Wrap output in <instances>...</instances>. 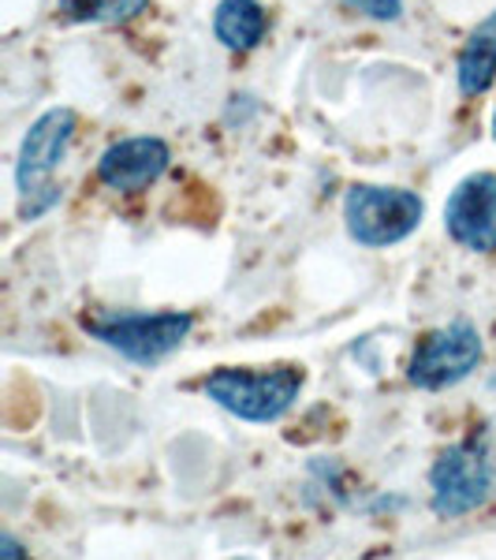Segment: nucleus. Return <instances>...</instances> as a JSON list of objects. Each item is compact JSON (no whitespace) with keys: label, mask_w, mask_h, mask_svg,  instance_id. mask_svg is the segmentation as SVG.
<instances>
[{"label":"nucleus","mask_w":496,"mask_h":560,"mask_svg":"<svg viewBox=\"0 0 496 560\" xmlns=\"http://www.w3.org/2000/svg\"><path fill=\"white\" fill-rule=\"evenodd\" d=\"M75 139V113L71 108H49L31 124L23 135L20 161H15V187H20V217L38 221L60 202V187L52 184L60 161L68 158V147Z\"/></svg>","instance_id":"f257e3e1"},{"label":"nucleus","mask_w":496,"mask_h":560,"mask_svg":"<svg viewBox=\"0 0 496 560\" xmlns=\"http://www.w3.org/2000/svg\"><path fill=\"white\" fill-rule=\"evenodd\" d=\"M303 388L299 366L276 370H216L205 377V396L247 422H276L292 411Z\"/></svg>","instance_id":"f03ea898"},{"label":"nucleus","mask_w":496,"mask_h":560,"mask_svg":"<svg viewBox=\"0 0 496 560\" xmlns=\"http://www.w3.org/2000/svg\"><path fill=\"white\" fill-rule=\"evenodd\" d=\"M86 332L102 345L120 351L123 359L142 366H153L168 359L173 351L191 337L194 318L184 311H161V314H97L86 318Z\"/></svg>","instance_id":"7ed1b4c3"},{"label":"nucleus","mask_w":496,"mask_h":560,"mask_svg":"<svg viewBox=\"0 0 496 560\" xmlns=\"http://www.w3.org/2000/svg\"><path fill=\"white\" fill-rule=\"evenodd\" d=\"M426 217V206L414 191L403 187L355 184L344 198L347 236L363 247H392L403 243Z\"/></svg>","instance_id":"20e7f679"},{"label":"nucleus","mask_w":496,"mask_h":560,"mask_svg":"<svg viewBox=\"0 0 496 560\" xmlns=\"http://www.w3.org/2000/svg\"><path fill=\"white\" fill-rule=\"evenodd\" d=\"M429 504L440 520H459L467 512L482 509L493 490V471L489 459H485V448L474 445V441H459V445L445 448L429 471Z\"/></svg>","instance_id":"39448f33"},{"label":"nucleus","mask_w":496,"mask_h":560,"mask_svg":"<svg viewBox=\"0 0 496 560\" xmlns=\"http://www.w3.org/2000/svg\"><path fill=\"white\" fill-rule=\"evenodd\" d=\"M485 348H482V337L471 322H452L445 329L429 332L411 355V366H408V377L411 385L418 388H448V385H459L463 377H471L477 363H482Z\"/></svg>","instance_id":"423d86ee"},{"label":"nucleus","mask_w":496,"mask_h":560,"mask_svg":"<svg viewBox=\"0 0 496 560\" xmlns=\"http://www.w3.org/2000/svg\"><path fill=\"white\" fill-rule=\"evenodd\" d=\"M445 229L467 250H496V176L474 173L459 179L445 206Z\"/></svg>","instance_id":"0eeeda50"},{"label":"nucleus","mask_w":496,"mask_h":560,"mask_svg":"<svg viewBox=\"0 0 496 560\" xmlns=\"http://www.w3.org/2000/svg\"><path fill=\"white\" fill-rule=\"evenodd\" d=\"M168 161H173V150L165 139H153V135L120 139L97 161V179L120 195H139L168 173Z\"/></svg>","instance_id":"6e6552de"},{"label":"nucleus","mask_w":496,"mask_h":560,"mask_svg":"<svg viewBox=\"0 0 496 560\" xmlns=\"http://www.w3.org/2000/svg\"><path fill=\"white\" fill-rule=\"evenodd\" d=\"M456 79L467 97L485 94L496 83V12L471 31L463 52H459Z\"/></svg>","instance_id":"1a4fd4ad"},{"label":"nucleus","mask_w":496,"mask_h":560,"mask_svg":"<svg viewBox=\"0 0 496 560\" xmlns=\"http://www.w3.org/2000/svg\"><path fill=\"white\" fill-rule=\"evenodd\" d=\"M265 8L261 0H221L213 12V34L216 42H224L228 49L247 52L265 38Z\"/></svg>","instance_id":"9d476101"},{"label":"nucleus","mask_w":496,"mask_h":560,"mask_svg":"<svg viewBox=\"0 0 496 560\" xmlns=\"http://www.w3.org/2000/svg\"><path fill=\"white\" fill-rule=\"evenodd\" d=\"M71 23H128L150 8V0H57Z\"/></svg>","instance_id":"9b49d317"},{"label":"nucleus","mask_w":496,"mask_h":560,"mask_svg":"<svg viewBox=\"0 0 496 560\" xmlns=\"http://www.w3.org/2000/svg\"><path fill=\"white\" fill-rule=\"evenodd\" d=\"M351 12H363L377 23H395L403 15V0H344Z\"/></svg>","instance_id":"f8f14e48"},{"label":"nucleus","mask_w":496,"mask_h":560,"mask_svg":"<svg viewBox=\"0 0 496 560\" xmlns=\"http://www.w3.org/2000/svg\"><path fill=\"white\" fill-rule=\"evenodd\" d=\"M0 560H31V553L15 541V535H0Z\"/></svg>","instance_id":"ddd939ff"},{"label":"nucleus","mask_w":496,"mask_h":560,"mask_svg":"<svg viewBox=\"0 0 496 560\" xmlns=\"http://www.w3.org/2000/svg\"><path fill=\"white\" fill-rule=\"evenodd\" d=\"M493 139H496V116H493Z\"/></svg>","instance_id":"4468645a"}]
</instances>
